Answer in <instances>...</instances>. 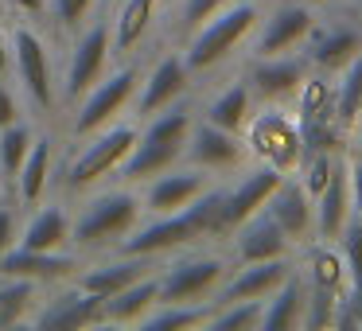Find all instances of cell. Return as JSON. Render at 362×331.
Segmentation results:
<instances>
[{
  "label": "cell",
  "mask_w": 362,
  "mask_h": 331,
  "mask_svg": "<svg viewBox=\"0 0 362 331\" xmlns=\"http://www.w3.org/2000/svg\"><path fill=\"white\" fill-rule=\"evenodd\" d=\"M136 86H141V71L133 63H121L117 71H105V79L98 86H90L86 94L74 102V117H71V137L74 141H86L98 129L121 121L133 110Z\"/></svg>",
  "instance_id": "6"
},
{
  "label": "cell",
  "mask_w": 362,
  "mask_h": 331,
  "mask_svg": "<svg viewBox=\"0 0 362 331\" xmlns=\"http://www.w3.org/2000/svg\"><path fill=\"white\" fill-rule=\"evenodd\" d=\"M136 121H113V125L98 129L94 137L82 141V149L74 152V160L66 164V191L82 195V191H94L98 183H105L110 175H117L125 168L129 152L136 144Z\"/></svg>",
  "instance_id": "5"
},
{
  "label": "cell",
  "mask_w": 362,
  "mask_h": 331,
  "mask_svg": "<svg viewBox=\"0 0 362 331\" xmlns=\"http://www.w3.org/2000/svg\"><path fill=\"white\" fill-rule=\"evenodd\" d=\"M230 0H183L180 4V28L183 32H195L203 20H211L214 12H222Z\"/></svg>",
  "instance_id": "40"
},
{
  "label": "cell",
  "mask_w": 362,
  "mask_h": 331,
  "mask_svg": "<svg viewBox=\"0 0 362 331\" xmlns=\"http://www.w3.org/2000/svg\"><path fill=\"white\" fill-rule=\"evenodd\" d=\"M226 273H230V265H226V257H218V253H187V257L164 265L156 304H175V300H183V304H187V300L191 304L211 300L214 304V292H218L222 281H226Z\"/></svg>",
  "instance_id": "8"
},
{
  "label": "cell",
  "mask_w": 362,
  "mask_h": 331,
  "mask_svg": "<svg viewBox=\"0 0 362 331\" xmlns=\"http://www.w3.org/2000/svg\"><path fill=\"white\" fill-rule=\"evenodd\" d=\"M160 12H164V0H121L117 4L110 20V43L121 63L152 40V32L160 28Z\"/></svg>",
  "instance_id": "18"
},
{
  "label": "cell",
  "mask_w": 362,
  "mask_h": 331,
  "mask_svg": "<svg viewBox=\"0 0 362 331\" xmlns=\"http://www.w3.org/2000/svg\"><path fill=\"white\" fill-rule=\"evenodd\" d=\"M71 219H74V214L66 211L63 203L40 207V211L20 226L16 245H24V250H43V253L66 250V245H71Z\"/></svg>",
  "instance_id": "27"
},
{
  "label": "cell",
  "mask_w": 362,
  "mask_h": 331,
  "mask_svg": "<svg viewBox=\"0 0 362 331\" xmlns=\"http://www.w3.org/2000/svg\"><path fill=\"white\" fill-rule=\"evenodd\" d=\"M308 79V59L300 55H269V59H253L250 74H245V82H250L253 98H265V102H284V98H296L300 82Z\"/></svg>",
  "instance_id": "20"
},
{
  "label": "cell",
  "mask_w": 362,
  "mask_h": 331,
  "mask_svg": "<svg viewBox=\"0 0 362 331\" xmlns=\"http://www.w3.org/2000/svg\"><path fill=\"white\" fill-rule=\"evenodd\" d=\"M354 137H358V141H354V144H358V156H362V102H358V113H354Z\"/></svg>",
  "instance_id": "46"
},
{
  "label": "cell",
  "mask_w": 362,
  "mask_h": 331,
  "mask_svg": "<svg viewBox=\"0 0 362 331\" xmlns=\"http://www.w3.org/2000/svg\"><path fill=\"white\" fill-rule=\"evenodd\" d=\"M211 183H214V175L203 172V168L175 164V168H168V172L152 175V180L144 183V191H141L144 211H148V214H172V211H180V207L195 203Z\"/></svg>",
  "instance_id": "15"
},
{
  "label": "cell",
  "mask_w": 362,
  "mask_h": 331,
  "mask_svg": "<svg viewBox=\"0 0 362 331\" xmlns=\"http://www.w3.org/2000/svg\"><path fill=\"white\" fill-rule=\"evenodd\" d=\"M261 24V8L253 0H230L222 12H214L211 20L191 32L187 47H183V63H187L191 74H203V71H214L218 63H226Z\"/></svg>",
  "instance_id": "4"
},
{
  "label": "cell",
  "mask_w": 362,
  "mask_h": 331,
  "mask_svg": "<svg viewBox=\"0 0 362 331\" xmlns=\"http://www.w3.org/2000/svg\"><path fill=\"white\" fill-rule=\"evenodd\" d=\"M234 253L238 261H269V257H288L292 242L284 238V230L273 222L269 211L250 214L245 222H238L234 230Z\"/></svg>",
  "instance_id": "23"
},
{
  "label": "cell",
  "mask_w": 362,
  "mask_h": 331,
  "mask_svg": "<svg viewBox=\"0 0 362 331\" xmlns=\"http://www.w3.org/2000/svg\"><path fill=\"white\" fill-rule=\"evenodd\" d=\"M183 160L203 168V172H211V175H230V172H242L250 164V141L242 133H226V129L195 117Z\"/></svg>",
  "instance_id": "10"
},
{
  "label": "cell",
  "mask_w": 362,
  "mask_h": 331,
  "mask_svg": "<svg viewBox=\"0 0 362 331\" xmlns=\"http://www.w3.org/2000/svg\"><path fill=\"white\" fill-rule=\"evenodd\" d=\"M12 121H20V102H16V94L8 90V82L0 79V129L12 125Z\"/></svg>",
  "instance_id": "42"
},
{
  "label": "cell",
  "mask_w": 362,
  "mask_h": 331,
  "mask_svg": "<svg viewBox=\"0 0 362 331\" xmlns=\"http://www.w3.org/2000/svg\"><path fill=\"white\" fill-rule=\"evenodd\" d=\"M304 304H308V281H304L300 269H292V273L265 296V308H261V327L257 331L304 327Z\"/></svg>",
  "instance_id": "24"
},
{
  "label": "cell",
  "mask_w": 362,
  "mask_h": 331,
  "mask_svg": "<svg viewBox=\"0 0 362 331\" xmlns=\"http://www.w3.org/2000/svg\"><path fill=\"white\" fill-rule=\"evenodd\" d=\"M32 323L40 331H78V327H94V323H105V296L82 289V284H71L59 296L43 300V308L32 315Z\"/></svg>",
  "instance_id": "13"
},
{
  "label": "cell",
  "mask_w": 362,
  "mask_h": 331,
  "mask_svg": "<svg viewBox=\"0 0 362 331\" xmlns=\"http://www.w3.org/2000/svg\"><path fill=\"white\" fill-rule=\"evenodd\" d=\"M245 141H250V152L261 156V164L276 168L281 175H292L304 156V144H300V125L284 113L269 110V113H253L250 129H245Z\"/></svg>",
  "instance_id": "11"
},
{
  "label": "cell",
  "mask_w": 362,
  "mask_h": 331,
  "mask_svg": "<svg viewBox=\"0 0 362 331\" xmlns=\"http://www.w3.org/2000/svg\"><path fill=\"white\" fill-rule=\"evenodd\" d=\"M354 4H358V12H362V0H354Z\"/></svg>",
  "instance_id": "49"
},
{
  "label": "cell",
  "mask_w": 362,
  "mask_h": 331,
  "mask_svg": "<svg viewBox=\"0 0 362 331\" xmlns=\"http://www.w3.org/2000/svg\"><path fill=\"white\" fill-rule=\"evenodd\" d=\"M300 273H304V281L312 289H327V292H343L346 281H351L343 250L335 242H323V238H315V245H312V253H308Z\"/></svg>",
  "instance_id": "31"
},
{
  "label": "cell",
  "mask_w": 362,
  "mask_h": 331,
  "mask_svg": "<svg viewBox=\"0 0 362 331\" xmlns=\"http://www.w3.org/2000/svg\"><path fill=\"white\" fill-rule=\"evenodd\" d=\"M304 4H312V8H315V4H327V0H304Z\"/></svg>",
  "instance_id": "48"
},
{
  "label": "cell",
  "mask_w": 362,
  "mask_h": 331,
  "mask_svg": "<svg viewBox=\"0 0 362 331\" xmlns=\"http://www.w3.org/2000/svg\"><path fill=\"white\" fill-rule=\"evenodd\" d=\"M12 74L20 79L24 98L40 113H51L59 105V82H55V63H51V47L43 43L40 32L20 24L12 32Z\"/></svg>",
  "instance_id": "7"
},
{
  "label": "cell",
  "mask_w": 362,
  "mask_h": 331,
  "mask_svg": "<svg viewBox=\"0 0 362 331\" xmlns=\"http://www.w3.org/2000/svg\"><path fill=\"white\" fill-rule=\"evenodd\" d=\"M253 90L250 82H230L226 90H218V94L206 102L203 110V121H211V125L226 129V133H245L253 121Z\"/></svg>",
  "instance_id": "29"
},
{
  "label": "cell",
  "mask_w": 362,
  "mask_h": 331,
  "mask_svg": "<svg viewBox=\"0 0 362 331\" xmlns=\"http://www.w3.org/2000/svg\"><path fill=\"white\" fill-rule=\"evenodd\" d=\"M20 238V219H16V207L12 203H0V257L16 245Z\"/></svg>",
  "instance_id": "41"
},
{
  "label": "cell",
  "mask_w": 362,
  "mask_h": 331,
  "mask_svg": "<svg viewBox=\"0 0 362 331\" xmlns=\"http://www.w3.org/2000/svg\"><path fill=\"white\" fill-rule=\"evenodd\" d=\"M141 214H144L141 191H133V187L94 191L71 219V245H82V250L117 245L129 230H136Z\"/></svg>",
  "instance_id": "3"
},
{
  "label": "cell",
  "mask_w": 362,
  "mask_h": 331,
  "mask_svg": "<svg viewBox=\"0 0 362 331\" xmlns=\"http://www.w3.org/2000/svg\"><path fill=\"white\" fill-rule=\"evenodd\" d=\"M315 28V8L304 0L281 4L269 20H261L257 28V43H253V59H269V55H288V51L304 47V40Z\"/></svg>",
  "instance_id": "14"
},
{
  "label": "cell",
  "mask_w": 362,
  "mask_h": 331,
  "mask_svg": "<svg viewBox=\"0 0 362 331\" xmlns=\"http://www.w3.org/2000/svg\"><path fill=\"white\" fill-rule=\"evenodd\" d=\"M8 8L24 12V16H40V12H47V0H4Z\"/></svg>",
  "instance_id": "45"
},
{
  "label": "cell",
  "mask_w": 362,
  "mask_h": 331,
  "mask_svg": "<svg viewBox=\"0 0 362 331\" xmlns=\"http://www.w3.org/2000/svg\"><path fill=\"white\" fill-rule=\"evenodd\" d=\"M187 90H191V71H187V63H183L180 51H168V55L141 79V86H136L133 117L144 121V117H152V113L168 110V105L183 102V94H187Z\"/></svg>",
  "instance_id": "12"
},
{
  "label": "cell",
  "mask_w": 362,
  "mask_h": 331,
  "mask_svg": "<svg viewBox=\"0 0 362 331\" xmlns=\"http://www.w3.org/2000/svg\"><path fill=\"white\" fill-rule=\"evenodd\" d=\"M191 125H195V113H191L187 105H180V102L168 105V110H160V113H152V117H144L133 152H129L125 168H121V180L136 187V183H148L152 175L183 164Z\"/></svg>",
  "instance_id": "2"
},
{
  "label": "cell",
  "mask_w": 362,
  "mask_h": 331,
  "mask_svg": "<svg viewBox=\"0 0 362 331\" xmlns=\"http://www.w3.org/2000/svg\"><path fill=\"white\" fill-rule=\"evenodd\" d=\"M351 211L362 222V156L351 160Z\"/></svg>",
  "instance_id": "43"
},
{
  "label": "cell",
  "mask_w": 362,
  "mask_h": 331,
  "mask_svg": "<svg viewBox=\"0 0 362 331\" xmlns=\"http://www.w3.org/2000/svg\"><path fill=\"white\" fill-rule=\"evenodd\" d=\"M71 269H78L74 253L59 250V253H43V250H24V245H12L4 257H0V277H24V281H63L71 277Z\"/></svg>",
  "instance_id": "25"
},
{
  "label": "cell",
  "mask_w": 362,
  "mask_h": 331,
  "mask_svg": "<svg viewBox=\"0 0 362 331\" xmlns=\"http://www.w3.org/2000/svg\"><path fill=\"white\" fill-rule=\"evenodd\" d=\"M226 234L222 222V187L211 183L195 203L180 207L172 214H152V222H136V230H129L117 242V253H133V257H164L172 250L195 245L203 238Z\"/></svg>",
  "instance_id": "1"
},
{
  "label": "cell",
  "mask_w": 362,
  "mask_h": 331,
  "mask_svg": "<svg viewBox=\"0 0 362 331\" xmlns=\"http://www.w3.org/2000/svg\"><path fill=\"white\" fill-rule=\"evenodd\" d=\"M32 141H35V129L24 125V121H12V125L0 129V172H4V180H12L20 172V164L32 152Z\"/></svg>",
  "instance_id": "36"
},
{
  "label": "cell",
  "mask_w": 362,
  "mask_h": 331,
  "mask_svg": "<svg viewBox=\"0 0 362 331\" xmlns=\"http://www.w3.org/2000/svg\"><path fill=\"white\" fill-rule=\"evenodd\" d=\"M156 261H160V257H133V253H117V257H110V261H98V265L82 269L74 284L98 292V296H113V292H121L125 284L141 281L144 273L160 269Z\"/></svg>",
  "instance_id": "26"
},
{
  "label": "cell",
  "mask_w": 362,
  "mask_h": 331,
  "mask_svg": "<svg viewBox=\"0 0 362 331\" xmlns=\"http://www.w3.org/2000/svg\"><path fill=\"white\" fill-rule=\"evenodd\" d=\"M339 74L343 79H339L335 94H331V113H335L339 129L346 133L354 125V113H358V102H362V55H354Z\"/></svg>",
  "instance_id": "34"
},
{
  "label": "cell",
  "mask_w": 362,
  "mask_h": 331,
  "mask_svg": "<svg viewBox=\"0 0 362 331\" xmlns=\"http://www.w3.org/2000/svg\"><path fill=\"white\" fill-rule=\"evenodd\" d=\"M94 8V0H47V12L63 32H78L86 28V16Z\"/></svg>",
  "instance_id": "38"
},
{
  "label": "cell",
  "mask_w": 362,
  "mask_h": 331,
  "mask_svg": "<svg viewBox=\"0 0 362 331\" xmlns=\"http://www.w3.org/2000/svg\"><path fill=\"white\" fill-rule=\"evenodd\" d=\"M51 168H55V141H51V137H35L28 160L20 164V172L12 175V183H16V199L24 207H35L43 195H47Z\"/></svg>",
  "instance_id": "28"
},
{
  "label": "cell",
  "mask_w": 362,
  "mask_h": 331,
  "mask_svg": "<svg viewBox=\"0 0 362 331\" xmlns=\"http://www.w3.org/2000/svg\"><path fill=\"white\" fill-rule=\"evenodd\" d=\"M339 250H343V257H346L351 281H362V222L358 219H351L346 230L339 234Z\"/></svg>",
  "instance_id": "39"
},
{
  "label": "cell",
  "mask_w": 362,
  "mask_h": 331,
  "mask_svg": "<svg viewBox=\"0 0 362 331\" xmlns=\"http://www.w3.org/2000/svg\"><path fill=\"white\" fill-rule=\"evenodd\" d=\"M214 304L211 300H199V304H183V300H175V304H152L148 312H144V320L136 323V327L144 331H172V327H206V320H211Z\"/></svg>",
  "instance_id": "32"
},
{
  "label": "cell",
  "mask_w": 362,
  "mask_h": 331,
  "mask_svg": "<svg viewBox=\"0 0 362 331\" xmlns=\"http://www.w3.org/2000/svg\"><path fill=\"white\" fill-rule=\"evenodd\" d=\"M265 211L273 214V222L284 230V238H288L292 245L315 238V199L304 191V183H300L296 175H284V180L276 183V191L269 195Z\"/></svg>",
  "instance_id": "17"
},
{
  "label": "cell",
  "mask_w": 362,
  "mask_h": 331,
  "mask_svg": "<svg viewBox=\"0 0 362 331\" xmlns=\"http://www.w3.org/2000/svg\"><path fill=\"white\" fill-rule=\"evenodd\" d=\"M335 304H339V292H327V289H312V284H308L304 327H312V331H320V327H331V323H335Z\"/></svg>",
  "instance_id": "37"
},
{
  "label": "cell",
  "mask_w": 362,
  "mask_h": 331,
  "mask_svg": "<svg viewBox=\"0 0 362 331\" xmlns=\"http://www.w3.org/2000/svg\"><path fill=\"white\" fill-rule=\"evenodd\" d=\"M304 43H308V51H304L308 66H315L323 74H339L354 55H362V32L351 24H331V28L315 24Z\"/></svg>",
  "instance_id": "21"
},
{
  "label": "cell",
  "mask_w": 362,
  "mask_h": 331,
  "mask_svg": "<svg viewBox=\"0 0 362 331\" xmlns=\"http://www.w3.org/2000/svg\"><path fill=\"white\" fill-rule=\"evenodd\" d=\"M4 16H8V4H4V0H0V20H4Z\"/></svg>",
  "instance_id": "47"
},
{
  "label": "cell",
  "mask_w": 362,
  "mask_h": 331,
  "mask_svg": "<svg viewBox=\"0 0 362 331\" xmlns=\"http://www.w3.org/2000/svg\"><path fill=\"white\" fill-rule=\"evenodd\" d=\"M292 273L288 257H269V261H242V269L226 273V281L214 292V304H230V300H265L284 277Z\"/></svg>",
  "instance_id": "19"
},
{
  "label": "cell",
  "mask_w": 362,
  "mask_h": 331,
  "mask_svg": "<svg viewBox=\"0 0 362 331\" xmlns=\"http://www.w3.org/2000/svg\"><path fill=\"white\" fill-rule=\"evenodd\" d=\"M160 300V273H144L141 281L125 284L121 292L105 296V323H141L144 312Z\"/></svg>",
  "instance_id": "30"
},
{
  "label": "cell",
  "mask_w": 362,
  "mask_h": 331,
  "mask_svg": "<svg viewBox=\"0 0 362 331\" xmlns=\"http://www.w3.org/2000/svg\"><path fill=\"white\" fill-rule=\"evenodd\" d=\"M113 59V43H110V24H90L78 28V40L71 47V59H66V79L59 86V102L74 105L90 86L105 79Z\"/></svg>",
  "instance_id": "9"
},
{
  "label": "cell",
  "mask_w": 362,
  "mask_h": 331,
  "mask_svg": "<svg viewBox=\"0 0 362 331\" xmlns=\"http://www.w3.org/2000/svg\"><path fill=\"white\" fill-rule=\"evenodd\" d=\"M354 219L351 211V160H339L331 172L327 187L315 195V238L323 242H339V234L346 230V222Z\"/></svg>",
  "instance_id": "22"
},
{
  "label": "cell",
  "mask_w": 362,
  "mask_h": 331,
  "mask_svg": "<svg viewBox=\"0 0 362 331\" xmlns=\"http://www.w3.org/2000/svg\"><path fill=\"white\" fill-rule=\"evenodd\" d=\"M35 296H40V284L35 281H24V277H0V331L20 327L24 320H32Z\"/></svg>",
  "instance_id": "33"
},
{
  "label": "cell",
  "mask_w": 362,
  "mask_h": 331,
  "mask_svg": "<svg viewBox=\"0 0 362 331\" xmlns=\"http://www.w3.org/2000/svg\"><path fill=\"white\" fill-rule=\"evenodd\" d=\"M8 74H12V35L0 24V79H8Z\"/></svg>",
  "instance_id": "44"
},
{
  "label": "cell",
  "mask_w": 362,
  "mask_h": 331,
  "mask_svg": "<svg viewBox=\"0 0 362 331\" xmlns=\"http://www.w3.org/2000/svg\"><path fill=\"white\" fill-rule=\"evenodd\" d=\"M261 308H265V300H230V304H214L206 327L211 331H257L261 327Z\"/></svg>",
  "instance_id": "35"
},
{
  "label": "cell",
  "mask_w": 362,
  "mask_h": 331,
  "mask_svg": "<svg viewBox=\"0 0 362 331\" xmlns=\"http://www.w3.org/2000/svg\"><path fill=\"white\" fill-rule=\"evenodd\" d=\"M284 175L269 164H257V168H242V175L234 180V187H222V222H226V234L245 222L250 214L265 211L269 195L276 191Z\"/></svg>",
  "instance_id": "16"
}]
</instances>
